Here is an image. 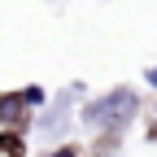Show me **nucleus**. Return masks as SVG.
<instances>
[{
	"instance_id": "obj_1",
	"label": "nucleus",
	"mask_w": 157,
	"mask_h": 157,
	"mask_svg": "<svg viewBox=\"0 0 157 157\" xmlns=\"http://www.w3.org/2000/svg\"><path fill=\"white\" fill-rule=\"evenodd\" d=\"M122 109H135V96H131V92H113V96H105L101 105L87 109V122H113V118H127Z\"/></svg>"
},
{
	"instance_id": "obj_2",
	"label": "nucleus",
	"mask_w": 157,
	"mask_h": 157,
	"mask_svg": "<svg viewBox=\"0 0 157 157\" xmlns=\"http://www.w3.org/2000/svg\"><path fill=\"white\" fill-rule=\"evenodd\" d=\"M22 101H26V105H39V101H44V87H26Z\"/></svg>"
},
{
	"instance_id": "obj_3",
	"label": "nucleus",
	"mask_w": 157,
	"mask_h": 157,
	"mask_svg": "<svg viewBox=\"0 0 157 157\" xmlns=\"http://www.w3.org/2000/svg\"><path fill=\"white\" fill-rule=\"evenodd\" d=\"M148 83H153V87H157V66H153V70H148Z\"/></svg>"
},
{
	"instance_id": "obj_4",
	"label": "nucleus",
	"mask_w": 157,
	"mask_h": 157,
	"mask_svg": "<svg viewBox=\"0 0 157 157\" xmlns=\"http://www.w3.org/2000/svg\"><path fill=\"white\" fill-rule=\"evenodd\" d=\"M52 157H74V148H61V153H52Z\"/></svg>"
}]
</instances>
